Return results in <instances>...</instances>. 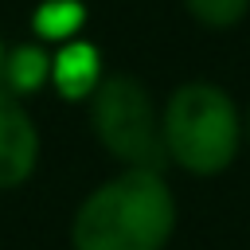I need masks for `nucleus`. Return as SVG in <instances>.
Instances as JSON below:
<instances>
[{"mask_svg":"<svg viewBox=\"0 0 250 250\" xmlns=\"http://www.w3.org/2000/svg\"><path fill=\"white\" fill-rule=\"evenodd\" d=\"M160 133L164 152L180 168L195 176H215L238 152V109L227 90L211 82H188L168 98Z\"/></svg>","mask_w":250,"mask_h":250,"instance_id":"obj_2","label":"nucleus"},{"mask_svg":"<svg viewBox=\"0 0 250 250\" xmlns=\"http://www.w3.org/2000/svg\"><path fill=\"white\" fill-rule=\"evenodd\" d=\"M39 133L16 94L0 90V188H16L35 172Z\"/></svg>","mask_w":250,"mask_h":250,"instance_id":"obj_4","label":"nucleus"},{"mask_svg":"<svg viewBox=\"0 0 250 250\" xmlns=\"http://www.w3.org/2000/svg\"><path fill=\"white\" fill-rule=\"evenodd\" d=\"M90 121L98 141L125 160L129 168H152L164 164V133L156 121V109L148 102V90L129 74H102L90 90Z\"/></svg>","mask_w":250,"mask_h":250,"instance_id":"obj_3","label":"nucleus"},{"mask_svg":"<svg viewBox=\"0 0 250 250\" xmlns=\"http://www.w3.org/2000/svg\"><path fill=\"white\" fill-rule=\"evenodd\" d=\"M102 78V59L90 43H66L55 59H51V82L62 98H90V90Z\"/></svg>","mask_w":250,"mask_h":250,"instance_id":"obj_5","label":"nucleus"},{"mask_svg":"<svg viewBox=\"0 0 250 250\" xmlns=\"http://www.w3.org/2000/svg\"><path fill=\"white\" fill-rule=\"evenodd\" d=\"M0 62H4V51H0Z\"/></svg>","mask_w":250,"mask_h":250,"instance_id":"obj_9","label":"nucleus"},{"mask_svg":"<svg viewBox=\"0 0 250 250\" xmlns=\"http://www.w3.org/2000/svg\"><path fill=\"white\" fill-rule=\"evenodd\" d=\"M0 66H4V74H8L16 94H31L51 78V59L39 47H16L8 55V62H0Z\"/></svg>","mask_w":250,"mask_h":250,"instance_id":"obj_6","label":"nucleus"},{"mask_svg":"<svg viewBox=\"0 0 250 250\" xmlns=\"http://www.w3.org/2000/svg\"><path fill=\"white\" fill-rule=\"evenodd\" d=\"M176 227V199L160 172L129 168L86 195L74 215V250H160Z\"/></svg>","mask_w":250,"mask_h":250,"instance_id":"obj_1","label":"nucleus"},{"mask_svg":"<svg viewBox=\"0 0 250 250\" xmlns=\"http://www.w3.org/2000/svg\"><path fill=\"white\" fill-rule=\"evenodd\" d=\"M82 23H86V8L74 0H47L35 12V31L47 39H70Z\"/></svg>","mask_w":250,"mask_h":250,"instance_id":"obj_7","label":"nucleus"},{"mask_svg":"<svg viewBox=\"0 0 250 250\" xmlns=\"http://www.w3.org/2000/svg\"><path fill=\"white\" fill-rule=\"evenodd\" d=\"M246 129H250V125H246Z\"/></svg>","mask_w":250,"mask_h":250,"instance_id":"obj_10","label":"nucleus"},{"mask_svg":"<svg viewBox=\"0 0 250 250\" xmlns=\"http://www.w3.org/2000/svg\"><path fill=\"white\" fill-rule=\"evenodd\" d=\"M184 4H188V12L195 16V23L215 27V31L234 27V23L246 16V8H250V0H184Z\"/></svg>","mask_w":250,"mask_h":250,"instance_id":"obj_8","label":"nucleus"}]
</instances>
